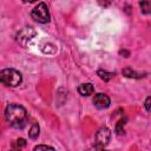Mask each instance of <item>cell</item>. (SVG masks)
I'll return each mask as SVG.
<instances>
[{
  "label": "cell",
  "instance_id": "cell-1",
  "mask_svg": "<svg viewBox=\"0 0 151 151\" xmlns=\"http://www.w3.org/2000/svg\"><path fill=\"white\" fill-rule=\"evenodd\" d=\"M5 118L7 123L14 129H24L28 120L26 109L19 104H9L6 107Z\"/></svg>",
  "mask_w": 151,
  "mask_h": 151
},
{
  "label": "cell",
  "instance_id": "cell-2",
  "mask_svg": "<svg viewBox=\"0 0 151 151\" xmlns=\"http://www.w3.org/2000/svg\"><path fill=\"white\" fill-rule=\"evenodd\" d=\"M21 81H22V76L19 71L14 68H5L0 71V83L6 86L15 87L20 85Z\"/></svg>",
  "mask_w": 151,
  "mask_h": 151
},
{
  "label": "cell",
  "instance_id": "cell-3",
  "mask_svg": "<svg viewBox=\"0 0 151 151\" xmlns=\"http://www.w3.org/2000/svg\"><path fill=\"white\" fill-rule=\"evenodd\" d=\"M31 17L32 19H34L37 22L40 24H46L50 21V12H48V7L45 2H39L31 12Z\"/></svg>",
  "mask_w": 151,
  "mask_h": 151
},
{
  "label": "cell",
  "instance_id": "cell-4",
  "mask_svg": "<svg viewBox=\"0 0 151 151\" xmlns=\"http://www.w3.org/2000/svg\"><path fill=\"white\" fill-rule=\"evenodd\" d=\"M110 139H111V131L107 127L103 126L97 131V133H96V145L98 147L103 149L104 146H106L109 144Z\"/></svg>",
  "mask_w": 151,
  "mask_h": 151
},
{
  "label": "cell",
  "instance_id": "cell-5",
  "mask_svg": "<svg viewBox=\"0 0 151 151\" xmlns=\"http://www.w3.org/2000/svg\"><path fill=\"white\" fill-rule=\"evenodd\" d=\"M35 34H37V32H35L32 27H25V28H22V29L18 33L17 40H18L19 44H21V45L25 47V46L27 45V42H29V41L35 37Z\"/></svg>",
  "mask_w": 151,
  "mask_h": 151
},
{
  "label": "cell",
  "instance_id": "cell-6",
  "mask_svg": "<svg viewBox=\"0 0 151 151\" xmlns=\"http://www.w3.org/2000/svg\"><path fill=\"white\" fill-rule=\"evenodd\" d=\"M93 104H94V106L97 109L104 110V109H107L110 106L111 100H110V98L106 94H104V93H97L94 96V98H93Z\"/></svg>",
  "mask_w": 151,
  "mask_h": 151
},
{
  "label": "cell",
  "instance_id": "cell-7",
  "mask_svg": "<svg viewBox=\"0 0 151 151\" xmlns=\"http://www.w3.org/2000/svg\"><path fill=\"white\" fill-rule=\"evenodd\" d=\"M93 91H94V87L91 83H85V84H81L78 86V92L83 97H88L90 94L93 93Z\"/></svg>",
  "mask_w": 151,
  "mask_h": 151
},
{
  "label": "cell",
  "instance_id": "cell-8",
  "mask_svg": "<svg viewBox=\"0 0 151 151\" xmlns=\"http://www.w3.org/2000/svg\"><path fill=\"white\" fill-rule=\"evenodd\" d=\"M97 74L99 76L100 79H103L104 81H109L113 78L114 73H111V72H107V71H103V70H98L97 71Z\"/></svg>",
  "mask_w": 151,
  "mask_h": 151
},
{
  "label": "cell",
  "instance_id": "cell-9",
  "mask_svg": "<svg viewBox=\"0 0 151 151\" xmlns=\"http://www.w3.org/2000/svg\"><path fill=\"white\" fill-rule=\"evenodd\" d=\"M39 131H40V129H39V125L37 124V123H34L33 125H32V127L29 129V132H28V137L31 138V139H37L38 138V136H39Z\"/></svg>",
  "mask_w": 151,
  "mask_h": 151
},
{
  "label": "cell",
  "instance_id": "cell-10",
  "mask_svg": "<svg viewBox=\"0 0 151 151\" xmlns=\"http://www.w3.org/2000/svg\"><path fill=\"white\" fill-rule=\"evenodd\" d=\"M123 74H124L125 77H127V78H142V77H143V76H140V74H137L131 67L124 68V70H123Z\"/></svg>",
  "mask_w": 151,
  "mask_h": 151
},
{
  "label": "cell",
  "instance_id": "cell-11",
  "mask_svg": "<svg viewBox=\"0 0 151 151\" xmlns=\"http://www.w3.org/2000/svg\"><path fill=\"white\" fill-rule=\"evenodd\" d=\"M139 6L142 8V12L143 13H150V9H151V2L150 1H142L139 2Z\"/></svg>",
  "mask_w": 151,
  "mask_h": 151
},
{
  "label": "cell",
  "instance_id": "cell-12",
  "mask_svg": "<svg viewBox=\"0 0 151 151\" xmlns=\"http://www.w3.org/2000/svg\"><path fill=\"white\" fill-rule=\"evenodd\" d=\"M124 125H125V119H120L117 125H116V132L117 134H124Z\"/></svg>",
  "mask_w": 151,
  "mask_h": 151
},
{
  "label": "cell",
  "instance_id": "cell-13",
  "mask_svg": "<svg viewBox=\"0 0 151 151\" xmlns=\"http://www.w3.org/2000/svg\"><path fill=\"white\" fill-rule=\"evenodd\" d=\"M33 151H55L52 146H50V145H44V144H41V145H38V146H35L34 149H33Z\"/></svg>",
  "mask_w": 151,
  "mask_h": 151
},
{
  "label": "cell",
  "instance_id": "cell-14",
  "mask_svg": "<svg viewBox=\"0 0 151 151\" xmlns=\"http://www.w3.org/2000/svg\"><path fill=\"white\" fill-rule=\"evenodd\" d=\"M13 146H15L17 149H22L24 146H26V140L24 139V138H19V139H17L14 143H13Z\"/></svg>",
  "mask_w": 151,
  "mask_h": 151
},
{
  "label": "cell",
  "instance_id": "cell-15",
  "mask_svg": "<svg viewBox=\"0 0 151 151\" xmlns=\"http://www.w3.org/2000/svg\"><path fill=\"white\" fill-rule=\"evenodd\" d=\"M150 101H151V97H147L145 100V109L147 112H150Z\"/></svg>",
  "mask_w": 151,
  "mask_h": 151
},
{
  "label": "cell",
  "instance_id": "cell-16",
  "mask_svg": "<svg viewBox=\"0 0 151 151\" xmlns=\"http://www.w3.org/2000/svg\"><path fill=\"white\" fill-rule=\"evenodd\" d=\"M119 53H120V54H122V55H123V54H124V55H125V58H127V57H129V55H130V53H129V52H127V51H120V52H119Z\"/></svg>",
  "mask_w": 151,
  "mask_h": 151
},
{
  "label": "cell",
  "instance_id": "cell-17",
  "mask_svg": "<svg viewBox=\"0 0 151 151\" xmlns=\"http://www.w3.org/2000/svg\"><path fill=\"white\" fill-rule=\"evenodd\" d=\"M99 151H109V150H105V149H100Z\"/></svg>",
  "mask_w": 151,
  "mask_h": 151
},
{
  "label": "cell",
  "instance_id": "cell-18",
  "mask_svg": "<svg viewBox=\"0 0 151 151\" xmlns=\"http://www.w3.org/2000/svg\"><path fill=\"white\" fill-rule=\"evenodd\" d=\"M12 151H14V150H12Z\"/></svg>",
  "mask_w": 151,
  "mask_h": 151
}]
</instances>
